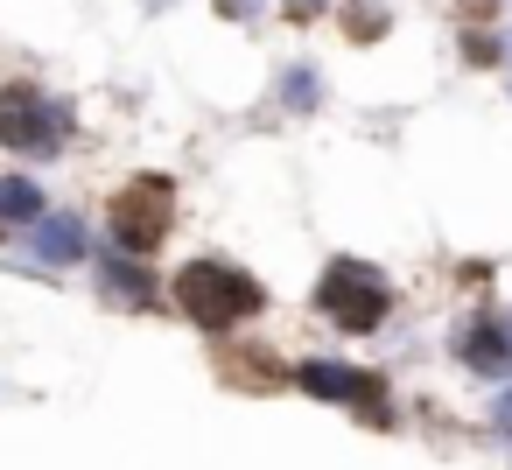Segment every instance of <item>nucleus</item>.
<instances>
[{
  "label": "nucleus",
  "mask_w": 512,
  "mask_h": 470,
  "mask_svg": "<svg viewBox=\"0 0 512 470\" xmlns=\"http://www.w3.org/2000/svg\"><path fill=\"white\" fill-rule=\"evenodd\" d=\"M491 421H498V435H512V393H498V407H491Z\"/></svg>",
  "instance_id": "obj_15"
},
{
  "label": "nucleus",
  "mask_w": 512,
  "mask_h": 470,
  "mask_svg": "<svg viewBox=\"0 0 512 470\" xmlns=\"http://www.w3.org/2000/svg\"><path fill=\"white\" fill-rule=\"evenodd\" d=\"M176 302H183V316L190 323H204V330H232V323H246V316H260V281L253 274H239V267H218V260H190L183 274H176Z\"/></svg>",
  "instance_id": "obj_1"
},
{
  "label": "nucleus",
  "mask_w": 512,
  "mask_h": 470,
  "mask_svg": "<svg viewBox=\"0 0 512 470\" xmlns=\"http://www.w3.org/2000/svg\"><path fill=\"white\" fill-rule=\"evenodd\" d=\"M169 218H176V183L169 176H134L113 197V211H106V225H113V239L127 253H155L162 232H169Z\"/></svg>",
  "instance_id": "obj_3"
},
{
  "label": "nucleus",
  "mask_w": 512,
  "mask_h": 470,
  "mask_svg": "<svg viewBox=\"0 0 512 470\" xmlns=\"http://www.w3.org/2000/svg\"><path fill=\"white\" fill-rule=\"evenodd\" d=\"M0 141H8L15 155H57L71 141V113L50 106L36 85H8L0 92Z\"/></svg>",
  "instance_id": "obj_4"
},
{
  "label": "nucleus",
  "mask_w": 512,
  "mask_h": 470,
  "mask_svg": "<svg viewBox=\"0 0 512 470\" xmlns=\"http://www.w3.org/2000/svg\"><path fill=\"white\" fill-rule=\"evenodd\" d=\"M498 50H505V43H491V36H470V43H463L470 64H498Z\"/></svg>",
  "instance_id": "obj_12"
},
{
  "label": "nucleus",
  "mask_w": 512,
  "mask_h": 470,
  "mask_svg": "<svg viewBox=\"0 0 512 470\" xmlns=\"http://www.w3.org/2000/svg\"><path fill=\"white\" fill-rule=\"evenodd\" d=\"M456 358H463L470 372H484V379H505V372H512V323L477 316V323L456 337Z\"/></svg>",
  "instance_id": "obj_6"
},
{
  "label": "nucleus",
  "mask_w": 512,
  "mask_h": 470,
  "mask_svg": "<svg viewBox=\"0 0 512 470\" xmlns=\"http://www.w3.org/2000/svg\"><path fill=\"white\" fill-rule=\"evenodd\" d=\"M337 22H344V36H351V43H379V36H386V15L372 8V0H351Z\"/></svg>",
  "instance_id": "obj_10"
},
{
  "label": "nucleus",
  "mask_w": 512,
  "mask_h": 470,
  "mask_svg": "<svg viewBox=\"0 0 512 470\" xmlns=\"http://www.w3.org/2000/svg\"><path fill=\"white\" fill-rule=\"evenodd\" d=\"M288 15H295V22H309V15H323V0H288Z\"/></svg>",
  "instance_id": "obj_16"
},
{
  "label": "nucleus",
  "mask_w": 512,
  "mask_h": 470,
  "mask_svg": "<svg viewBox=\"0 0 512 470\" xmlns=\"http://www.w3.org/2000/svg\"><path fill=\"white\" fill-rule=\"evenodd\" d=\"M99 288L120 295L127 309H148V302H155V281H148L141 267H127V260H106V267H99Z\"/></svg>",
  "instance_id": "obj_8"
},
{
  "label": "nucleus",
  "mask_w": 512,
  "mask_h": 470,
  "mask_svg": "<svg viewBox=\"0 0 512 470\" xmlns=\"http://www.w3.org/2000/svg\"><path fill=\"white\" fill-rule=\"evenodd\" d=\"M29 253H36L43 267H71V260L85 253V225H78V218H36Z\"/></svg>",
  "instance_id": "obj_7"
},
{
  "label": "nucleus",
  "mask_w": 512,
  "mask_h": 470,
  "mask_svg": "<svg viewBox=\"0 0 512 470\" xmlns=\"http://www.w3.org/2000/svg\"><path fill=\"white\" fill-rule=\"evenodd\" d=\"M316 309H323L337 330L365 337V330H379V323H386V309H393V288H386V274H379V267L337 260V267L323 274V288H316Z\"/></svg>",
  "instance_id": "obj_2"
},
{
  "label": "nucleus",
  "mask_w": 512,
  "mask_h": 470,
  "mask_svg": "<svg viewBox=\"0 0 512 470\" xmlns=\"http://www.w3.org/2000/svg\"><path fill=\"white\" fill-rule=\"evenodd\" d=\"M295 379H302V393H316V400H351V407H358V421H372V428H393L386 379H372V372H351V365H323V358H309Z\"/></svg>",
  "instance_id": "obj_5"
},
{
  "label": "nucleus",
  "mask_w": 512,
  "mask_h": 470,
  "mask_svg": "<svg viewBox=\"0 0 512 470\" xmlns=\"http://www.w3.org/2000/svg\"><path fill=\"white\" fill-rule=\"evenodd\" d=\"M218 15H232V22H253V15H260V0H218Z\"/></svg>",
  "instance_id": "obj_13"
},
{
  "label": "nucleus",
  "mask_w": 512,
  "mask_h": 470,
  "mask_svg": "<svg viewBox=\"0 0 512 470\" xmlns=\"http://www.w3.org/2000/svg\"><path fill=\"white\" fill-rule=\"evenodd\" d=\"M456 15H470V22H484V15H498V0H456Z\"/></svg>",
  "instance_id": "obj_14"
},
{
  "label": "nucleus",
  "mask_w": 512,
  "mask_h": 470,
  "mask_svg": "<svg viewBox=\"0 0 512 470\" xmlns=\"http://www.w3.org/2000/svg\"><path fill=\"white\" fill-rule=\"evenodd\" d=\"M0 218H43V190L29 183V176H0Z\"/></svg>",
  "instance_id": "obj_9"
},
{
  "label": "nucleus",
  "mask_w": 512,
  "mask_h": 470,
  "mask_svg": "<svg viewBox=\"0 0 512 470\" xmlns=\"http://www.w3.org/2000/svg\"><path fill=\"white\" fill-rule=\"evenodd\" d=\"M281 99H288V106H316V71H309V64H295V71H288V85H281Z\"/></svg>",
  "instance_id": "obj_11"
}]
</instances>
